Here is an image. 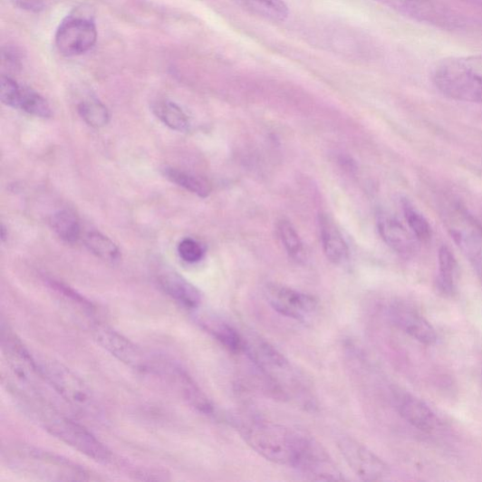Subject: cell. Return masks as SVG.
Returning a JSON list of instances; mask_svg holds the SVG:
<instances>
[{
    "label": "cell",
    "mask_w": 482,
    "mask_h": 482,
    "mask_svg": "<svg viewBox=\"0 0 482 482\" xmlns=\"http://www.w3.org/2000/svg\"><path fill=\"white\" fill-rule=\"evenodd\" d=\"M398 13L428 25L447 31H460L469 26L461 14L438 0H380Z\"/></svg>",
    "instance_id": "cell-7"
},
{
    "label": "cell",
    "mask_w": 482,
    "mask_h": 482,
    "mask_svg": "<svg viewBox=\"0 0 482 482\" xmlns=\"http://www.w3.org/2000/svg\"><path fill=\"white\" fill-rule=\"evenodd\" d=\"M161 171L165 178L190 191L191 194L197 195L201 198H207L211 194V184L203 178L173 167H164Z\"/></svg>",
    "instance_id": "cell-23"
},
{
    "label": "cell",
    "mask_w": 482,
    "mask_h": 482,
    "mask_svg": "<svg viewBox=\"0 0 482 482\" xmlns=\"http://www.w3.org/2000/svg\"><path fill=\"white\" fill-rule=\"evenodd\" d=\"M201 323L217 341L220 342L227 350L235 354L244 352L246 340L233 326L220 319L207 318Z\"/></svg>",
    "instance_id": "cell-19"
},
{
    "label": "cell",
    "mask_w": 482,
    "mask_h": 482,
    "mask_svg": "<svg viewBox=\"0 0 482 482\" xmlns=\"http://www.w3.org/2000/svg\"><path fill=\"white\" fill-rule=\"evenodd\" d=\"M342 455L354 474L364 481L382 480L390 475V468L380 457L363 444L352 438L337 442Z\"/></svg>",
    "instance_id": "cell-12"
},
{
    "label": "cell",
    "mask_w": 482,
    "mask_h": 482,
    "mask_svg": "<svg viewBox=\"0 0 482 482\" xmlns=\"http://www.w3.org/2000/svg\"><path fill=\"white\" fill-rule=\"evenodd\" d=\"M265 298L278 314L301 323H307L318 314L320 304L314 297L293 287L269 284Z\"/></svg>",
    "instance_id": "cell-9"
},
{
    "label": "cell",
    "mask_w": 482,
    "mask_h": 482,
    "mask_svg": "<svg viewBox=\"0 0 482 482\" xmlns=\"http://www.w3.org/2000/svg\"><path fill=\"white\" fill-rule=\"evenodd\" d=\"M458 264L452 252L442 246L439 253L438 288L444 296H452L457 291Z\"/></svg>",
    "instance_id": "cell-21"
},
{
    "label": "cell",
    "mask_w": 482,
    "mask_h": 482,
    "mask_svg": "<svg viewBox=\"0 0 482 482\" xmlns=\"http://www.w3.org/2000/svg\"><path fill=\"white\" fill-rule=\"evenodd\" d=\"M474 227L452 230L457 244L470 259L473 267L482 283V236Z\"/></svg>",
    "instance_id": "cell-22"
},
{
    "label": "cell",
    "mask_w": 482,
    "mask_h": 482,
    "mask_svg": "<svg viewBox=\"0 0 482 482\" xmlns=\"http://www.w3.org/2000/svg\"><path fill=\"white\" fill-rule=\"evenodd\" d=\"M11 106L39 118L46 119L53 116L50 104L41 94L26 86L17 87Z\"/></svg>",
    "instance_id": "cell-20"
},
{
    "label": "cell",
    "mask_w": 482,
    "mask_h": 482,
    "mask_svg": "<svg viewBox=\"0 0 482 482\" xmlns=\"http://www.w3.org/2000/svg\"><path fill=\"white\" fill-rule=\"evenodd\" d=\"M18 401L23 411L53 437L96 462L110 461L111 453L103 443L84 426L58 411L44 397Z\"/></svg>",
    "instance_id": "cell-1"
},
{
    "label": "cell",
    "mask_w": 482,
    "mask_h": 482,
    "mask_svg": "<svg viewBox=\"0 0 482 482\" xmlns=\"http://www.w3.org/2000/svg\"><path fill=\"white\" fill-rule=\"evenodd\" d=\"M3 62L4 64L17 68L21 63L20 53L14 47H5L3 51Z\"/></svg>",
    "instance_id": "cell-32"
},
{
    "label": "cell",
    "mask_w": 482,
    "mask_h": 482,
    "mask_svg": "<svg viewBox=\"0 0 482 482\" xmlns=\"http://www.w3.org/2000/svg\"><path fill=\"white\" fill-rule=\"evenodd\" d=\"M235 424L241 438L264 459L294 468L307 432L262 419Z\"/></svg>",
    "instance_id": "cell-2"
},
{
    "label": "cell",
    "mask_w": 482,
    "mask_h": 482,
    "mask_svg": "<svg viewBox=\"0 0 482 482\" xmlns=\"http://www.w3.org/2000/svg\"><path fill=\"white\" fill-rule=\"evenodd\" d=\"M152 111L161 122L173 130L186 132L189 128L188 118L183 110L172 101H158Z\"/></svg>",
    "instance_id": "cell-25"
},
{
    "label": "cell",
    "mask_w": 482,
    "mask_h": 482,
    "mask_svg": "<svg viewBox=\"0 0 482 482\" xmlns=\"http://www.w3.org/2000/svg\"><path fill=\"white\" fill-rule=\"evenodd\" d=\"M319 228L327 259L333 264L343 263L348 258L349 248L342 232L327 214H320Z\"/></svg>",
    "instance_id": "cell-18"
},
{
    "label": "cell",
    "mask_w": 482,
    "mask_h": 482,
    "mask_svg": "<svg viewBox=\"0 0 482 482\" xmlns=\"http://www.w3.org/2000/svg\"><path fill=\"white\" fill-rule=\"evenodd\" d=\"M432 81L450 100L482 103V54L443 60L433 72Z\"/></svg>",
    "instance_id": "cell-4"
},
{
    "label": "cell",
    "mask_w": 482,
    "mask_h": 482,
    "mask_svg": "<svg viewBox=\"0 0 482 482\" xmlns=\"http://www.w3.org/2000/svg\"><path fill=\"white\" fill-rule=\"evenodd\" d=\"M398 410L406 422L420 430L432 431L440 426L436 413L424 401L412 395L400 396Z\"/></svg>",
    "instance_id": "cell-17"
},
{
    "label": "cell",
    "mask_w": 482,
    "mask_h": 482,
    "mask_svg": "<svg viewBox=\"0 0 482 482\" xmlns=\"http://www.w3.org/2000/svg\"><path fill=\"white\" fill-rule=\"evenodd\" d=\"M8 237V232L6 230V227H5V225H3L2 227V240H3V243H5V241L7 239Z\"/></svg>",
    "instance_id": "cell-34"
},
{
    "label": "cell",
    "mask_w": 482,
    "mask_h": 482,
    "mask_svg": "<svg viewBox=\"0 0 482 482\" xmlns=\"http://www.w3.org/2000/svg\"><path fill=\"white\" fill-rule=\"evenodd\" d=\"M86 247L104 261L114 263L120 260V252L113 241L99 232H91L85 237Z\"/></svg>",
    "instance_id": "cell-28"
},
{
    "label": "cell",
    "mask_w": 482,
    "mask_h": 482,
    "mask_svg": "<svg viewBox=\"0 0 482 482\" xmlns=\"http://www.w3.org/2000/svg\"><path fill=\"white\" fill-rule=\"evenodd\" d=\"M390 315L394 324L412 339L426 345L437 342V331L413 305L395 302L390 307Z\"/></svg>",
    "instance_id": "cell-13"
},
{
    "label": "cell",
    "mask_w": 482,
    "mask_h": 482,
    "mask_svg": "<svg viewBox=\"0 0 482 482\" xmlns=\"http://www.w3.org/2000/svg\"><path fill=\"white\" fill-rule=\"evenodd\" d=\"M92 335L96 342L122 363L142 372L155 371V362L122 333L105 325H95Z\"/></svg>",
    "instance_id": "cell-10"
},
{
    "label": "cell",
    "mask_w": 482,
    "mask_h": 482,
    "mask_svg": "<svg viewBox=\"0 0 482 482\" xmlns=\"http://www.w3.org/2000/svg\"><path fill=\"white\" fill-rule=\"evenodd\" d=\"M5 464L16 474L45 481H87L90 472L78 464L30 445L3 448Z\"/></svg>",
    "instance_id": "cell-3"
},
{
    "label": "cell",
    "mask_w": 482,
    "mask_h": 482,
    "mask_svg": "<svg viewBox=\"0 0 482 482\" xmlns=\"http://www.w3.org/2000/svg\"><path fill=\"white\" fill-rule=\"evenodd\" d=\"M161 371L165 372L180 391L182 397L198 411L206 416H215L216 409L212 401L201 390L198 383L179 366L166 363Z\"/></svg>",
    "instance_id": "cell-15"
},
{
    "label": "cell",
    "mask_w": 482,
    "mask_h": 482,
    "mask_svg": "<svg viewBox=\"0 0 482 482\" xmlns=\"http://www.w3.org/2000/svg\"><path fill=\"white\" fill-rule=\"evenodd\" d=\"M161 291L188 310H197L202 303L199 289L175 271H162L157 277Z\"/></svg>",
    "instance_id": "cell-16"
},
{
    "label": "cell",
    "mask_w": 482,
    "mask_h": 482,
    "mask_svg": "<svg viewBox=\"0 0 482 482\" xmlns=\"http://www.w3.org/2000/svg\"><path fill=\"white\" fill-rule=\"evenodd\" d=\"M78 109L82 118L92 128L101 129L110 122L111 114L108 108L98 100H86Z\"/></svg>",
    "instance_id": "cell-29"
},
{
    "label": "cell",
    "mask_w": 482,
    "mask_h": 482,
    "mask_svg": "<svg viewBox=\"0 0 482 482\" xmlns=\"http://www.w3.org/2000/svg\"><path fill=\"white\" fill-rule=\"evenodd\" d=\"M14 3L20 9L30 12H39L43 8V0H14Z\"/></svg>",
    "instance_id": "cell-33"
},
{
    "label": "cell",
    "mask_w": 482,
    "mask_h": 482,
    "mask_svg": "<svg viewBox=\"0 0 482 482\" xmlns=\"http://www.w3.org/2000/svg\"><path fill=\"white\" fill-rule=\"evenodd\" d=\"M294 468L310 480H345L344 474L328 451L309 433L303 443Z\"/></svg>",
    "instance_id": "cell-11"
},
{
    "label": "cell",
    "mask_w": 482,
    "mask_h": 482,
    "mask_svg": "<svg viewBox=\"0 0 482 482\" xmlns=\"http://www.w3.org/2000/svg\"><path fill=\"white\" fill-rule=\"evenodd\" d=\"M98 40V30L90 16L75 14L68 15L55 34L57 51L65 57L82 55L92 50Z\"/></svg>",
    "instance_id": "cell-8"
},
{
    "label": "cell",
    "mask_w": 482,
    "mask_h": 482,
    "mask_svg": "<svg viewBox=\"0 0 482 482\" xmlns=\"http://www.w3.org/2000/svg\"><path fill=\"white\" fill-rule=\"evenodd\" d=\"M178 254L185 262L195 264L204 257L205 251L197 240L184 238L178 246Z\"/></svg>",
    "instance_id": "cell-31"
},
{
    "label": "cell",
    "mask_w": 482,
    "mask_h": 482,
    "mask_svg": "<svg viewBox=\"0 0 482 482\" xmlns=\"http://www.w3.org/2000/svg\"><path fill=\"white\" fill-rule=\"evenodd\" d=\"M277 228L282 244L289 256L299 262L304 261L305 252L303 241L292 223L283 220L279 222Z\"/></svg>",
    "instance_id": "cell-30"
},
{
    "label": "cell",
    "mask_w": 482,
    "mask_h": 482,
    "mask_svg": "<svg viewBox=\"0 0 482 482\" xmlns=\"http://www.w3.org/2000/svg\"><path fill=\"white\" fill-rule=\"evenodd\" d=\"M377 227L384 243L404 258H411L419 249V241L411 231L390 213L381 211L377 215Z\"/></svg>",
    "instance_id": "cell-14"
},
{
    "label": "cell",
    "mask_w": 482,
    "mask_h": 482,
    "mask_svg": "<svg viewBox=\"0 0 482 482\" xmlns=\"http://www.w3.org/2000/svg\"><path fill=\"white\" fill-rule=\"evenodd\" d=\"M2 349L8 370L10 390L15 399L43 396L40 381H43L37 367L36 358L24 346L17 335L3 323Z\"/></svg>",
    "instance_id": "cell-6"
},
{
    "label": "cell",
    "mask_w": 482,
    "mask_h": 482,
    "mask_svg": "<svg viewBox=\"0 0 482 482\" xmlns=\"http://www.w3.org/2000/svg\"><path fill=\"white\" fill-rule=\"evenodd\" d=\"M251 14L272 22H284L289 14L284 0H236Z\"/></svg>",
    "instance_id": "cell-24"
},
{
    "label": "cell",
    "mask_w": 482,
    "mask_h": 482,
    "mask_svg": "<svg viewBox=\"0 0 482 482\" xmlns=\"http://www.w3.org/2000/svg\"><path fill=\"white\" fill-rule=\"evenodd\" d=\"M51 225L58 236L67 244H75L81 236V225L77 216L69 210L56 212Z\"/></svg>",
    "instance_id": "cell-26"
},
{
    "label": "cell",
    "mask_w": 482,
    "mask_h": 482,
    "mask_svg": "<svg viewBox=\"0 0 482 482\" xmlns=\"http://www.w3.org/2000/svg\"><path fill=\"white\" fill-rule=\"evenodd\" d=\"M402 210L407 225L419 244H427L431 238V227L424 215L408 199L401 201Z\"/></svg>",
    "instance_id": "cell-27"
},
{
    "label": "cell",
    "mask_w": 482,
    "mask_h": 482,
    "mask_svg": "<svg viewBox=\"0 0 482 482\" xmlns=\"http://www.w3.org/2000/svg\"><path fill=\"white\" fill-rule=\"evenodd\" d=\"M43 381L82 415L101 419L102 408L89 385L73 371L53 359H36Z\"/></svg>",
    "instance_id": "cell-5"
}]
</instances>
